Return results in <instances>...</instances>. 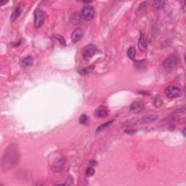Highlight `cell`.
Wrapping results in <instances>:
<instances>
[{"label": "cell", "mask_w": 186, "mask_h": 186, "mask_svg": "<svg viewBox=\"0 0 186 186\" xmlns=\"http://www.w3.org/2000/svg\"><path fill=\"white\" fill-rule=\"evenodd\" d=\"M19 152L17 146L11 145L5 150L1 158V167L2 170L6 171L14 167L19 161Z\"/></svg>", "instance_id": "cell-1"}, {"label": "cell", "mask_w": 186, "mask_h": 186, "mask_svg": "<svg viewBox=\"0 0 186 186\" xmlns=\"http://www.w3.org/2000/svg\"><path fill=\"white\" fill-rule=\"evenodd\" d=\"M158 119L157 116L155 115H147V116H143L142 117L138 118V119H135L127 121L126 123V125H136V124H148V123H151L155 121Z\"/></svg>", "instance_id": "cell-2"}, {"label": "cell", "mask_w": 186, "mask_h": 186, "mask_svg": "<svg viewBox=\"0 0 186 186\" xmlns=\"http://www.w3.org/2000/svg\"><path fill=\"white\" fill-rule=\"evenodd\" d=\"M179 57L177 54H171L168 57H167L164 61L162 62V65L166 68H172L177 65Z\"/></svg>", "instance_id": "cell-3"}, {"label": "cell", "mask_w": 186, "mask_h": 186, "mask_svg": "<svg viewBox=\"0 0 186 186\" xmlns=\"http://www.w3.org/2000/svg\"><path fill=\"white\" fill-rule=\"evenodd\" d=\"M164 94L168 98L175 99L180 97L181 94H182V92H181V90L178 87L170 86V87L166 88L164 90Z\"/></svg>", "instance_id": "cell-4"}, {"label": "cell", "mask_w": 186, "mask_h": 186, "mask_svg": "<svg viewBox=\"0 0 186 186\" xmlns=\"http://www.w3.org/2000/svg\"><path fill=\"white\" fill-rule=\"evenodd\" d=\"M45 16L43 11L40 9H37L34 13V26L36 28H39L42 26L44 22H45Z\"/></svg>", "instance_id": "cell-5"}, {"label": "cell", "mask_w": 186, "mask_h": 186, "mask_svg": "<svg viewBox=\"0 0 186 186\" xmlns=\"http://www.w3.org/2000/svg\"><path fill=\"white\" fill-rule=\"evenodd\" d=\"M81 16L83 20L86 21H89L94 18V9L90 6H84L82 10V13H81Z\"/></svg>", "instance_id": "cell-6"}, {"label": "cell", "mask_w": 186, "mask_h": 186, "mask_svg": "<svg viewBox=\"0 0 186 186\" xmlns=\"http://www.w3.org/2000/svg\"><path fill=\"white\" fill-rule=\"evenodd\" d=\"M171 119L172 121H182L185 122V109L183 108L182 109L177 110L175 112H174L171 116Z\"/></svg>", "instance_id": "cell-7"}, {"label": "cell", "mask_w": 186, "mask_h": 186, "mask_svg": "<svg viewBox=\"0 0 186 186\" xmlns=\"http://www.w3.org/2000/svg\"><path fill=\"white\" fill-rule=\"evenodd\" d=\"M96 52V47L94 45H88L84 47V50H83L82 55L83 57L85 58H89V57H92L93 55L95 54Z\"/></svg>", "instance_id": "cell-8"}, {"label": "cell", "mask_w": 186, "mask_h": 186, "mask_svg": "<svg viewBox=\"0 0 186 186\" xmlns=\"http://www.w3.org/2000/svg\"><path fill=\"white\" fill-rule=\"evenodd\" d=\"M109 114V109L107 107L101 106L95 110L94 116L97 118H105Z\"/></svg>", "instance_id": "cell-9"}, {"label": "cell", "mask_w": 186, "mask_h": 186, "mask_svg": "<svg viewBox=\"0 0 186 186\" xmlns=\"http://www.w3.org/2000/svg\"><path fill=\"white\" fill-rule=\"evenodd\" d=\"M23 7H24V6H23V4L22 2L20 3V4L16 7V8L14 10V11L13 12V13H12L10 17L11 21H15L18 17L21 16L22 12L23 10Z\"/></svg>", "instance_id": "cell-10"}, {"label": "cell", "mask_w": 186, "mask_h": 186, "mask_svg": "<svg viewBox=\"0 0 186 186\" xmlns=\"http://www.w3.org/2000/svg\"><path fill=\"white\" fill-rule=\"evenodd\" d=\"M143 109H144V106H143V103L140 102V101H135L130 106L129 111L133 113H140L143 111Z\"/></svg>", "instance_id": "cell-11"}, {"label": "cell", "mask_w": 186, "mask_h": 186, "mask_svg": "<svg viewBox=\"0 0 186 186\" xmlns=\"http://www.w3.org/2000/svg\"><path fill=\"white\" fill-rule=\"evenodd\" d=\"M84 35V31L80 28H78V29L74 30L71 33V40L74 43L79 42V40L83 37Z\"/></svg>", "instance_id": "cell-12"}, {"label": "cell", "mask_w": 186, "mask_h": 186, "mask_svg": "<svg viewBox=\"0 0 186 186\" xmlns=\"http://www.w3.org/2000/svg\"><path fill=\"white\" fill-rule=\"evenodd\" d=\"M138 47L140 50L144 51L145 49L147 48V42L145 40L144 35L140 32V35L139 37V40H138Z\"/></svg>", "instance_id": "cell-13"}, {"label": "cell", "mask_w": 186, "mask_h": 186, "mask_svg": "<svg viewBox=\"0 0 186 186\" xmlns=\"http://www.w3.org/2000/svg\"><path fill=\"white\" fill-rule=\"evenodd\" d=\"M94 65H89V66L84 67L79 69V70H78V72H79L80 74H82V75L85 76L90 74V73L94 70Z\"/></svg>", "instance_id": "cell-14"}, {"label": "cell", "mask_w": 186, "mask_h": 186, "mask_svg": "<svg viewBox=\"0 0 186 186\" xmlns=\"http://www.w3.org/2000/svg\"><path fill=\"white\" fill-rule=\"evenodd\" d=\"M33 63V57L31 56H27L23 58L21 61V65L22 67H27L31 65Z\"/></svg>", "instance_id": "cell-15"}, {"label": "cell", "mask_w": 186, "mask_h": 186, "mask_svg": "<svg viewBox=\"0 0 186 186\" xmlns=\"http://www.w3.org/2000/svg\"><path fill=\"white\" fill-rule=\"evenodd\" d=\"M64 162L62 159H58L56 161L54 162V166H53V170H55L56 172H59V171L62 170L63 168Z\"/></svg>", "instance_id": "cell-16"}, {"label": "cell", "mask_w": 186, "mask_h": 186, "mask_svg": "<svg viewBox=\"0 0 186 186\" xmlns=\"http://www.w3.org/2000/svg\"><path fill=\"white\" fill-rule=\"evenodd\" d=\"M146 6H147L146 1H144V2L142 3V4L140 5L139 7H138V10H137V13H136L137 16H141L142 15L145 13V10H146Z\"/></svg>", "instance_id": "cell-17"}, {"label": "cell", "mask_w": 186, "mask_h": 186, "mask_svg": "<svg viewBox=\"0 0 186 186\" xmlns=\"http://www.w3.org/2000/svg\"><path fill=\"white\" fill-rule=\"evenodd\" d=\"M127 55L129 59L134 60L135 59V55H136V50L134 47H130L127 50Z\"/></svg>", "instance_id": "cell-18"}, {"label": "cell", "mask_w": 186, "mask_h": 186, "mask_svg": "<svg viewBox=\"0 0 186 186\" xmlns=\"http://www.w3.org/2000/svg\"><path fill=\"white\" fill-rule=\"evenodd\" d=\"M165 2L164 1H155L153 3V7L155 10H160L164 7Z\"/></svg>", "instance_id": "cell-19"}, {"label": "cell", "mask_w": 186, "mask_h": 186, "mask_svg": "<svg viewBox=\"0 0 186 186\" xmlns=\"http://www.w3.org/2000/svg\"><path fill=\"white\" fill-rule=\"evenodd\" d=\"M113 121H114V120H111V121H108V122H106V124H103L100 125V126L97 127V131H96V132H100L103 131V130L106 129V128L109 127L110 125L112 124Z\"/></svg>", "instance_id": "cell-20"}, {"label": "cell", "mask_w": 186, "mask_h": 186, "mask_svg": "<svg viewBox=\"0 0 186 186\" xmlns=\"http://www.w3.org/2000/svg\"><path fill=\"white\" fill-rule=\"evenodd\" d=\"M89 119H88V116L86 114H82L81 115L80 117H79V122L82 124H87Z\"/></svg>", "instance_id": "cell-21"}, {"label": "cell", "mask_w": 186, "mask_h": 186, "mask_svg": "<svg viewBox=\"0 0 186 186\" xmlns=\"http://www.w3.org/2000/svg\"><path fill=\"white\" fill-rule=\"evenodd\" d=\"M94 172H95V171H94V168H92V167H89V168H87V170H86V175H87V177H91V176L94 175Z\"/></svg>", "instance_id": "cell-22"}, {"label": "cell", "mask_w": 186, "mask_h": 186, "mask_svg": "<svg viewBox=\"0 0 186 186\" xmlns=\"http://www.w3.org/2000/svg\"><path fill=\"white\" fill-rule=\"evenodd\" d=\"M55 37L57 39V40H58L59 42L61 44V45H62V46H65V39H64V38H62V37L61 36H60V35H57V34L55 35Z\"/></svg>", "instance_id": "cell-23"}, {"label": "cell", "mask_w": 186, "mask_h": 186, "mask_svg": "<svg viewBox=\"0 0 186 186\" xmlns=\"http://www.w3.org/2000/svg\"><path fill=\"white\" fill-rule=\"evenodd\" d=\"M154 105L155 107H159V106H161L162 105V100L159 97H156V98L155 99Z\"/></svg>", "instance_id": "cell-24"}, {"label": "cell", "mask_w": 186, "mask_h": 186, "mask_svg": "<svg viewBox=\"0 0 186 186\" xmlns=\"http://www.w3.org/2000/svg\"><path fill=\"white\" fill-rule=\"evenodd\" d=\"M136 130L135 131H134V130H131V131H126V133H128V134H129V133H132V134H134L135 132H136Z\"/></svg>", "instance_id": "cell-25"}, {"label": "cell", "mask_w": 186, "mask_h": 186, "mask_svg": "<svg viewBox=\"0 0 186 186\" xmlns=\"http://www.w3.org/2000/svg\"><path fill=\"white\" fill-rule=\"evenodd\" d=\"M6 4V1H0V5L1 6H2L3 4Z\"/></svg>", "instance_id": "cell-26"}]
</instances>
